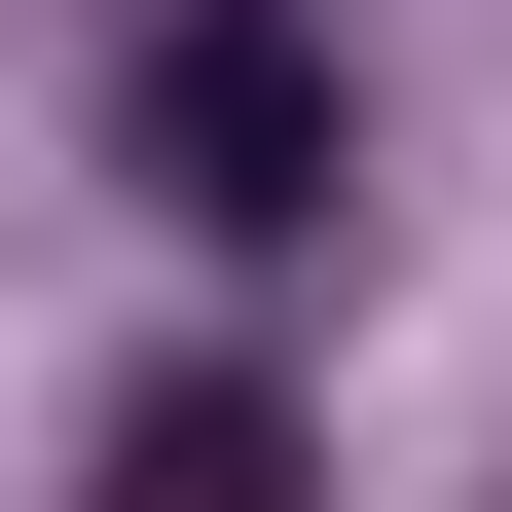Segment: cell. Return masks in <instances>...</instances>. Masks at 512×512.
Returning a JSON list of instances; mask_svg holds the SVG:
<instances>
[{"mask_svg": "<svg viewBox=\"0 0 512 512\" xmlns=\"http://www.w3.org/2000/svg\"><path fill=\"white\" fill-rule=\"evenodd\" d=\"M110 147H147V220H330V37L293 0H183Z\"/></svg>", "mask_w": 512, "mask_h": 512, "instance_id": "6da1fadb", "label": "cell"}, {"mask_svg": "<svg viewBox=\"0 0 512 512\" xmlns=\"http://www.w3.org/2000/svg\"><path fill=\"white\" fill-rule=\"evenodd\" d=\"M293 476H330V439L256 403V366H147V403L74 439V512H293Z\"/></svg>", "mask_w": 512, "mask_h": 512, "instance_id": "7a4b0ae2", "label": "cell"}]
</instances>
